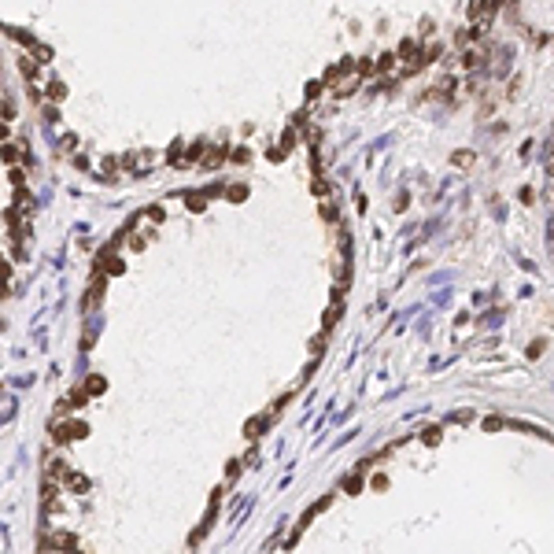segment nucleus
Masks as SVG:
<instances>
[{
    "instance_id": "nucleus-9",
    "label": "nucleus",
    "mask_w": 554,
    "mask_h": 554,
    "mask_svg": "<svg viewBox=\"0 0 554 554\" xmlns=\"http://www.w3.org/2000/svg\"><path fill=\"white\" fill-rule=\"evenodd\" d=\"M18 70H22V78H26V81H33V78H37V63H33V59H22V63H18Z\"/></svg>"
},
{
    "instance_id": "nucleus-17",
    "label": "nucleus",
    "mask_w": 554,
    "mask_h": 554,
    "mask_svg": "<svg viewBox=\"0 0 554 554\" xmlns=\"http://www.w3.org/2000/svg\"><path fill=\"white\" fill-rule=\"evenodd\" d=\"M314 192H318V196H329V185H325L322 177H314Z\"/></svg>"
},
{
    "instance_id": "nucleus-2",
    "label": "nucleus",
    "mask_w": 554,
    "mask_h": 554,
    "mask_svg": "<svg viewBox=\"0 0 554 554\" xmlns=\"http://www.w3.org/2000/svg\"><path fill=\"white\" fill-rule=\"evenodd\" d=\"M495 7H499V0H477V4H469V18L473 22H492V15H495Z\"/></svg>"
},
{
    "instance_id": "nucleus-11",
    "label": "nucleus",
    "mask_w": 554,
    "mask_h": 554,
    "mask_svg": "<svg viewBox=\"0 0 554 554\" xmlns=\"http://www.w3.org/2000/svg\"><path fill=\"white\" fill-rule=\"evenodd\" d=\"M322 89H325V81H311V85H307V104L322 96Z\"/></svg>"
},
{
    "instance_id": "nucleus-13",
    "label": "nucleus",
    "mask_w": 554,
    "mask_h": 554,
    "mask_svg": "<svg viewBox=\"0 0 554 554\" xmlns=\"http://www.w3.org/2000/svg\"><path fill=\"white\" fill-rule=\"evenodd\" d=\"M455 166H473V152H455Z\"/></svg>"
},
{
    "instance_id": "nucleus-1",
    "label": "nucleus",
    "mask_w": 554,
    "mask_h": 554,
    "mask_svg": "<svg viewBox=\"0 0 554 554\" xmlns=\"http://www.w3.org/2000/svg\"><path fill=\"white\" fill-rule=\"evenodd\" d=\"M351 67H355V59H340V63H333V67L325 70V78H322V81H325V85H340V78H351V74H355Z\"/></svg>"
},
{
    "instance_id": "nucleus-12",
    "label": "nucleus",
    "mask_w": 554,
    "mask_h": 554,
    "mask_svg": "<svg viewBox=\"0 0 554 554\" xmlns=\"http://www.w3.org/2000/svg\"><path fill=\"white\" fill-rule=\"evenodd\" d=\"M67 488H70V492H85L89 484H85V477H74V473H70V477H67Z\"/></svg>"
},
{
    "instance_id": "nucleus-15",
    "label": "nucleus",
    "mask_w": 554,
    "mask_h": 554,
    "mask_svg": "<svg viewBox=\"0 0 554 554\" xmlns=\"http://www.w3.org/2000/svg\"><path fill=\"white\" fill-rule=\"evenodd\" d=\"M144 214H148V218H152V222H163V218H166V211H163V207H148Z\"/></svg>"
},
{
    "instance_id": "nucleus-8",
    "label": "nucleus",
    "mask_w": 554,
    "mask_h": 554,
    "mask_svg": "<svg viewBox=\"0 0 554 554\" xmlns=\"http://www.w3.org/2000/svg\"><path fill=\"white\" fill-rule=\"evenodd\" d=\"M222 159H225V144H222V148H211V152H207V159H203V166H218Z\"/></svg>"
},
{
    "instance_id": "nucleus-14",
    "label": "nucleus",
    "mask_w": 554,
    "mask_h": 554,
    "mask_svg": "<svg viewBox=\"0 0 554 554\" xmlns=\"http://www.w3.org/2000/svg\"><path fill=\"white\" fill-rule=\"evenodd\" d=\"M203 155V144H189V152H185V163H192V159Z\"/></svg>"
},
{
    "instance_id": "nucleus-10",
    "label": "nucleus",
    "mask_w": 554,
    "mask_h": 554,
    "mask_svg": "<svg viewBox=\"0 0 554 554\" xmlns=\"http://www.w3.org/2000/svg\"><path fill=\"white\" fill-rule=\"evenodd\" d=\"M225 196H229L233 203H240L244 196H248V185H229V192H225Z\"/></svg>"
},
{
    "instance_id": "nucleus-3",
    "label": "nucleus",
    "mask_w": 554,
    "mask_h": 554,
    "mask_svg": "<svg viewBox=\"0 0 554 554\" xmlns=\"http://www.w3.org/2000/svg\"><path fill=\"white\" fill-rule=\"evenodd\" d=\"M396 55H399V59H410V63H418V59H421V44H418V41H403Z\"/></svg>"
},
{
    "instance_id": "nucleus-6",
    "label": "nucleus",
    "mask_w": 554,
    "mask_h": 554,
    "mask_svg": "<svg viewBox=\"0 0 554 554\" xmlns=\"http://www.w3.org/2000/svg\"><path fill=\"white\" fill-rule=\"evenodd\" d=\"M396 59H399V55H396V52H388V55H381V59H377V74H388L392 67H396Z\"/></svg>"
},
{
    "instance_id": "nucleus-4",
    "label": "nucleus",
    "mask_w": 554,
    "mask_h": 554,
    "mask_svg": "<svg viewBox=\"0 0 554 554\" xmlns=\"http://www.w3.org/2000/svg\"><path fill=\"white\" fill-rule=\"evenodd\" d=\"M355 89H359V78H344L340 85H333V96H336V100H340V96H351Z\"/></svg>"
},
{
    "instance_id": "nucleus-16",
    "label": "nucleus",
    "mask_w": 554,
    "mask_h": 554,
    "mask_svg": "<svg viewBox=\"0 0 554 554\" xmlns=\"http://www.w3.org/2000/svg\"><path fill=\"white\" fill-rule=\"evenodd\" d=\"M63 92H67V89H63V85H59V81H52V85H48V96H52V100H59V96H63Z\"/></svg>"
},
{
    "instance_id": "nucleus-7",
    "label": "nucleus",
    "mask_w": 554,
    "mask_h": 554,
    "mask_svg": "<svg viewBox=\"0 0 554 554\" xmlns=\"http://www.w3.org/2000/svg\"><path fill=\"white\" fill-rule=\"evenodd\" d=\"M355 67H359V70H355L359 78H370V74H377V63H373V59H359Z\"/></svg>"
},
{
    "instance_id": "nucleus-5",
    "label": "nucleus",
    "mask_w": 554,
    "mask_h": 554,
    "mask_svg": "<svg viewBox=\"0 0 554 554\" xmlns=\"http://www.w3.org/2000/svg\"><path fill=\"white\" fill-rule=\"evenodd\" d=\"M185 203H189V211H203V207H207V192H196V196L189 192V196H185Z\"/></svg>"
}]
</instances>
